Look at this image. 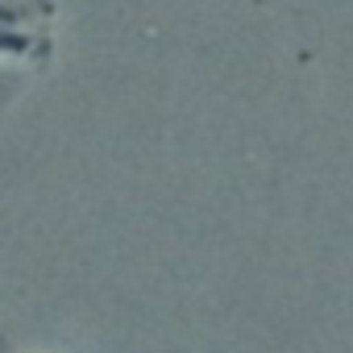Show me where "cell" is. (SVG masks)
<instances>
[{"label": "cell", "instance_id": "obj_1", "mask_svg": "<svg viewBox=\"0 0 353 353\" xmlns=\"http://www.w3.org/2000/svg\"><path fill=\"white\" fill-rule=\"evenodd\" d=\"M0 353H17V349H13V345H9L5 336H0Z\"/></svg>", "mask_w": 353, "mask_h": 353}]
</instances>
